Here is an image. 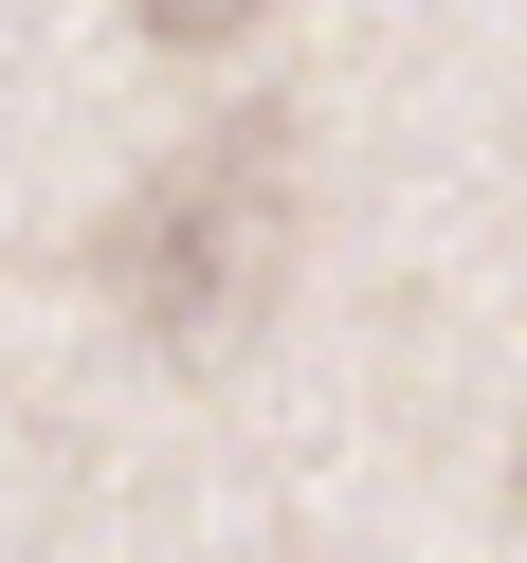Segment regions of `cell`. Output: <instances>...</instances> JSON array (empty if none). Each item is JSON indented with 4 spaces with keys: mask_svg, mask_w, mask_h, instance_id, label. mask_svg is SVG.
I'll return each mask as SVG.
<instances>
[{
    "mask_svg": "<svg viewBox=\"0 0 527 563\" xmlns=\"http://www.w3.org/2000/svg\"><path fill=\"white\" fill-rule=\"evenodd\" d=\"M292 291V110H219L200 146H164L110 219V309L164 364H219L255 309Z\"/></svg>",
    "mask_w": 527,
    "mask_h": 563,
    "instance_id": "obj_1",
    "label": "cell"
},
{
    "mask_svg": "<svg viewBox=\"0 0 527 563\" xmlns=\"http://www.w3.org/2000/svg\"><path fill=\"white\" fill-rule=\"evenodd\" d=\"M128 19H146L164 55H237V37H255V19H273V0H128Z\"/></svg>",
    "mask_w": 527,
    "mask_h": 563,
    "instance_id": "obj_2",
    "label": "cell"
}]
</instances>
